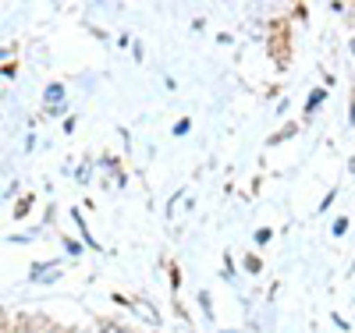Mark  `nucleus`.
<instances>
[{"mask_svg":"<svg viewBox=\"0 0 355 333\" xmlns=\"http://www.w3.org/2000/svg\"><path fill=\"white\" fill-rule=\"evenodd\" d=\"M18 333H21V330H18Z\"/></svg>","mask_w":355,"mask_h":333,"instance_id":"2","label":"nucleus"},{"mask_svg":"<svg viewBox=\"0 0 355 333\" xmlns=\"http://www.w3.org/2000/svg\"><path fill=\"white\" fill-rule=\"evenodd\" d=\"M100 333H121V326H103Z\"/></svg>","mask_w":355,"mask_h":333,"instance_id":"1","label":"nucleus"}]
</instances>
